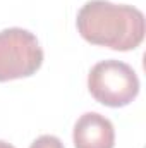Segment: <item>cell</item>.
Returning a JSON list of instances; mask_svg holds the SVG:
<instances>
[{
  "label": "cell",
  "instance_id": "8992f818",
  "mask_svg": "<svg viewBox=\"0 0 146 148\" xmlns=\"http://www.w3.org/2000/svg\"><path fill=\"white\" fill-rule=\"evenodd\" d=\"M0 148H14V147H12L10 143H7V141H2V140H0Z\"/></svg>",
  "mask_w": 146,
  "mask_h": 148
},
{
  "label": "cell",
  "instance_id": "6da1fadb",
  "mask_svg": "<svg viewBox=\"0 0 146 148\" xmlns=\"http://www.w3.org/2000/svg\"><path fill=\"white\" fill-rule=\"evenodd\" d=\"M76 26L88 43L119 52L138 48L146 33L145 16L139 9L108 0L86 2L77 12Z\"/></svg>",
  "mask_w": 146,
  "mask_h": 148
},
{
  "label": "cell",
  "instance_id": "5b68a950",
  "mask_svg": "<svg viewBox=\"0 0 146 148\" xmlns=\"http://www.w3.org/2000/svg\"><path fill=\"white\" fill-rule=\"evenodd\" d=\"M29 148H64V143L53 134H43L36 138Z\"/></svg>",
  "mask_w": 146,
  "mask_h": 148
},
{
  "label": "cell",
  "instance_id": "3957f363",
  "mask_svg": "<svg viewBox=\"0 0 146 148\" xmlns=\"http://www.w3.org/2000/svg\"><path fill=\"white\" fill-rule=\"evenodd\" d=\"M43 64V48L38 38L23 28L0 31V83L29 77Z\"/></svg>",
  "mask_w": 146,
  "mask_h": 148
},
{
  "label": "cell",
  "instance_id": "277c9868",
  "mask_svg": "<svg viewBox=\"0 0 146 148\" xmlns=\"http://www.w3.org/2000/svg\"><path fill=\"white\" fill-rule=\"evenodd\" d=\"M72 141L74 148H113V124L98 112H86L74 124Z\"/></svg>",
  "mask_w": 146,
  "mask_h": 148
},
{
  "label": "cell",
  "instance_id": "7a4b0ae2",
  "mask_svg": "<svg viewBox=\"0 0 146 148\" xmlns=\"http://www.w3.org/2000/svg\"><path fill=\"white\" fill-rule=\"evenodd\" d=\"M88 90L91 97L112 109L129 105L139 93V77L136 71L122 60H102L88 74Z\"/></svg>",
  "mask_w": 146,
  "mask_h": 148
}]
</instances>
